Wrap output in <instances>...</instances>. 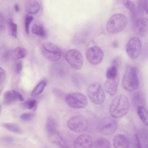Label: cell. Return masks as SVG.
<instances>
[{
	"label": "cell",
	"mask_w": 148,
	"mask_h": 148,
	"mask_svg": "<svg viewBox=\"0 0 148 148\" xmlns=\"http://www.w3.org/2000/svg\"><path fill=\"white\" fill-rule=\"evenodd\" d=\"M130 108V103L127 97L123 94H120L116 96L112 101L109 112L113 117L119 118L126 115Z\"/></svg>",
	"instance_id": "obj_1"
},
{
	"label": "cell",
	"mask_w": 148,
	"mask_h": 148,
	"mask_svg": "<svg viewBox=\"0 0 148 148\" xmlns=\"http://www.w3.org/2000/svg\"><path fill=\"white\" fill-rule=\"evenodd\" d=\"M139 85L137 68L135 66L129 65L126 67L122 80V85L126 90L132 92L138 88Z\"/></svg>",
	"instance_id": "obj_2"
},
{
	"label": "cell",
	"mask_w": 148,
	"mask_h": 148,
	"mask_svg": "<svg viewBox=\"0 0 148 148\" xmlns=\"http://www.w3.org/2000/svg\"><path fill=\"white\" fill-rule=\"evenodd\" d=\"M127 23V18L125 15L120 13L114 14L108 21L106 26V30L110 34H118L124 29Z\"/></svg>",
	"instance_id": "obj_3"
},
{
	"label": "cell",
	"mask_w": 148,
	"mask_h": 148,
	"mask_svg": "<svg viewBox=\"0 0 148 148\" xmlns=\"http://www.w3.org/2000/svg\"><path fill=\"white\" fill-rule=\"evenodd\" d=\"M87 94L91 101L97 105L102 104L105 101L104 91L101 85L98 82H93L89 86Z\"/></svg>",
	"instance_id": "obj_4"
},
{
	"label": "cell",
	"mask_w": 148,
	"mask_h": 148,
	"mask_svg": "<svg viewBox=\"0 0 148 148\" xmlns=\"http://www.w3.org/2000/svg\"><path fill=\"white\" fill-rule=\"evenodd\" d=\"M67 125L71 130L77 133L86 131L89 127L87 120L81 115H77L71 117L68 121Z\"/></svg>",
	"instance_id": "obj_5"
},
{
	"label": "cell",
	"mask_w": 148,
	"mask_h": 148,
	"mask_svg": "<svg viewBox=\"0 0 148 148\" xmlns=\"http://www.w3.org/2000/svg\"><path fill=\"white\" fill-rule=\"evenodd\" d=\"M42 54L48 60L52 61L59 60L61 56V52L55 44L49 42H44L41 45Z\"/></svg>",
	"instance_id": "obj_6"
},
{
	"label": "cell",
	"mask_w": 148,
	"mask_h": 148,
	"mask_svg": "<svg viewBox=\"0 0 148 148\" xmlns=\"http://www.w3.org/2000/svg\"><path fill=\"white\" fill-rule=\"evenodd\" d=\"M65 99L67 104L73 108H84L88 104L86 97L80 92H73L68 94L66 95Z\"/></svg>",
	"instance_id": "obj_7"
},
{
	"label": "cell",
	"mask_w": 148,
	"mask_h": 148,
	"mask_svg": "<svg viewBox=\"0 0 148 148\" xmlns=\"http://www.w3.org/2000/svg\"><path fill=\"white\" fill-rule=\"evenodd\" d=\"M117 128L116 121L113 118L110 116L102 119L99 122L98 129L99 132L106 136L113 134Z\"/></svg>",
	"instance_id": "obj_8"
},
{
	"label": "cell",
	"mask_w": 148,
	"mask_h": 148,
	"mask_svg": "<svg viewBox=\"0 0 148 148\" xmlns=\"http://www.w3.org/2000/svg\"><path fill=\"white\" fill-rule=\"evenodd\" d=\"M65 58L66 62L73 69L80 70L82 67L83 58L81 53L77 50L71 49L66 53Z\"/></svg>",
	"instance_id": "obj_9"
},
{
	"label": "cell",
	"mask_w": 148,
	"mask_h": 148,
	"mask_svg": "<svg viewBox=\"0 0 148 148\" xmlns=\"http://www.w3.org/2000/svg\"><path fill=\"white\" fill-rule=\"evenodd\" d=\"M142 45L140 39L136 37L131 38L128 41L126 50L129 57L132 60L137 58L142 50Z\"/></svg>",
	"instance_id": "obj_10"
},
{
	"label": "cell",
	"mask_w": 148,
	"mask_h": 148,
	"mask_svg": "<svg viewBox=\"0 0 148 148\" xmlns=\"http://www.w3.org/2000/svg\"><path fill=\"white\" fill-rule=\"evenodd\" d=\"M86 56L87 60L91 64L96 65L102 60L104 53L103 50L99 47L93 46L87 50Z\"/></svg>",
	"instance_id": "obj_11"
},
{
	"label": "cell",
	"mask_w": 148,
	"mask_h": 148,
	"mask_svg": "<svg viewBox=\"0 0 148 148\" xmlns=\"http://www.w3.org/2000/svg\"><path fill=\"white\" fill-rule=\"evenodd\" d=\"M132 29L137 35L144 36L148 35V18L140 17L133 21Z\"/></svg>",
	"instance_id": "obj_12"
},
{
	"label": "cell",
	"mask_w": 148,
	"mask_h": 148,
	"mask_svg": "<svg viewBox=\"0 0 148 148\" xmlns=\"http://www.w3.org/2000/svg\"><path fill=\"white\" fill-rule=\"evenodd\" d=\"M27 53L26 50L25 48L17 47L14 49L6 51L3 54L2 57L6 60L11 59L16 60L25 57Z\"/></svg>",
	"instance_id": "obj_13"
},
{
	"label": "cell",
	"mask_w": 148,
	"mask_h": 148,
	"mask_svg": "<svg viewBox=\"0 0 148 148\" xmlns=\"http://www.w3.org/2000/svg\"><path fill=\"white\" fill-rule=\"evenodd\" d=\"M92 145V140L89 135L84 134L79 135L73 143L74 148H91Z\"/></svg>",
	"instance_id": "obj_14"
},
{
	"label": "cell",
	"mask_w": 148,
	"mask_h": 148,
	"mask_svg": "<svg viewBox=\"0 0 148 148\" xmlns=\"http://www.w3.org/2000/svg\"><path fill=\"white\" fill-rule=\"evenodd\" d=\"M119 79V77L114 79H107L104 84V88L108 94L111 96H113L116 94Z\"/></svg>",
	"instance_id": "obj_15"
},
{
	"label": "cell",
	"mask_w": 148,
	"mask_h": 148,
	"mask_svg": "<svg viewBox=\"0 0 148 148\" xmlns=\"http://www.w3.org/2000/svg\"><path fill=\"white\" fill-rule=\"evenodd\" d=\"M113 145L115 148H129V145L126 137L121 134H117L114 136Z\"/></svg>",
	"instance_id": "obj_16"
},
{
	"label": "cell",
	"mask_w": 148,
	"mask_h": 148,
	"mask_svg": "<svg viewBox=\"0 0 148 148\" xmlns=\"http://www.w3.org/2000/svg\"><path fill=\"white\" fill-rule=\"evenodd\" d=\"M26 11L31 14H35L39 11L40 6L38 1L35 0L27 1L25 4Z\"/></svg>",
	"instance_id": "obj_17"
},
{
	"label": "cell",
	"mask_w": 148,
	"mask_h": 148,
	"mask_svg": "<svg viewBox=\"0 0 148 148\" xmlns=\"http://www.w3.org/2000/svg\"><path fill=\"white\" fill-rule=\"evenodd\" d=\"M53 141L60 148H69L65 142L57 132L50 134Z\"/></svg>",
	"instance_id": "obj_18"
},
{
	"label": "cell",
	"mask_w": 148,
	"mask_h": 148,
	"mask_svg": "<svg viewBox=\"0 0 148 148\" xmlns=\"http://www.w3.org/2000/svg\"><path fill=\"white\" fill-rule=\"evenodd\" d=\"M124 5L129 11L132 18L133 21L136 19V10L134 3L130 0H126L123 1Z\"/></svg>",
	"instance_id": "obj_19"
},
{
	"label": "cell",
	"mask_w": 148,
	"mask_h": 148,
	"mask_svg": "<svg viewBox=\"0 0 148 148\" xmlns=\"http://www.w3.org/2000/svg\"><path fill=\"white\" fill-rule=\"evenodd\" d=\"M32 32L42 38L46 36L47 33L44 27L40 24H34L32 28Z\"/></svg>",
	"instance_id": "obj_20"
},
{
	"label": "cell",
	"mask_w": 148,
	"mask_h": 148,
	"mask_svg": "<svg viewBox=\"0 0 148 148\" xmlns=\"http://www.w3.org/2000/svg\"><path fill=\"white\" fill-rule=\"evenodd\" d=\"M56 123L55 120L51 117H49L46 124L47 130L49 134H53L57 132Z\"/></svg>",
	"instance_id": "obj_21"
},
{
	"label": "cell",
	"mask_w": 148,
	"mask_h": 148,
	"mask_svg": "<svg viewBox=\"0 0 148 148\" xmlns=\"http://www.w3.org/2000/svg\"><path fill=\"white\" fill-rule=\"evenodd\" d=\"M138 113L143 123L148 126V111L143 106H139L137 108Z\"/></svg>",
	"instance_id": "obj_22"
},
{
	"label": "cell",
	"mask_w": 148,
	"mask_h": 148,
	"mask_svg": "<svg viewBox=\"0 0 148 148\" xmlns=\"http://www.w3.org/2000/svg\"><path fill=\"white\" fill-rule=\"evenodd\" d=\"M118 68L117 66L113 64L109 67L106 72V75L107 79H114L119 77Z\"/></svg>",
	"instance_id": "obj_23"
},
{
	"label": "cell",
	"mask_w": 148,
	"mask_h": 148,
	"mask_svg": "<svg viewBox=\"0 0 148 148\" xmlns=\"http://www.w3.org/2000/svg\"><path fill=\"white\" fill-rule=\"evenodd\" d=\"M47 84V82L43 80L40 82L32 90L31 95L32 97L36 96L42 93Z\"/></svg>",
	"instance_id": "obj_24"
},
{
	"label": "cell",
	"mask_w": 148,
	"mask_h": 148,
	"mask_svg": "<svg viewBox=\"0 0 148 148\" xmlns=\"http://www.w3.org/2000/svg\"><path fill=\"white\" fill-rule=\"evenodd\" d=\"M94 148H110L109 141L107 139L102 137L97 139L94 144Z\"/></svg>",
	"instance_id": "obj_25"
},
{
	"label": "cell",
	"mask_w": 148,
	"mask_h": 148,
	"mask_svg": "<svg viewBox=\"0 0 148 148\" xmlns=\"http://www.w3.org/2000/svg\"><path fill=\"white\" fill-rule=\"evenodd\" d=\"M7 23L8 26L9 34L14 38L17 37V24L13 22L12 19H8Z\"/></svg>",
	"instance_id": "obj_26"
},
{
	"label": "cell",
	"mask_w": 148,
	"mask_h": 148,
	"mask_svg": "<svg viewBox=\"0 0 148 148\" xmlns=\"http://www.w3.org/2000/svg\"><path fill=\"white\" fill-rule=\"evenodd\" d=\"M3 127L7 130L15 133L21 134L22 131L17 125L13 123H5L3 124Z\"/></svg>",
	"instance_id": "obj_27"
},
{
	"label": "cell",
	"mask_w": 148,
	"mask_h": 148,
	"mask_svg": "<svg viewBox=\"0 0 148 148\" xmlns=\"http://www.w3.org/2000/svg\"><path fill=\"white\" fill-rule=\"evenodd\" d=\"M4 102L6 104H10L16 101L12 91L8 90L5 92L3 94Z\"/></svg>",
	"instance_id": "obj_28"
},
{
	"label": "cell",
	"mask_w": 148,
	"mask_h": 148,
	"mask_svg": "<svg viewBox=\"0 0 148 148\" xmlns=\"http://www.w3.org/2000/svg\"><path fill=\"white\" fill-rule=\"evenodd\" d=\"M23 106L29 109L36 110L37 106L36 101L34 99H30L24 103Z\"/></svg>",
	"instance_id": "obj_29"
},
{
	"label": "cell",
	"mask_w": 148,
	"mask_h": 148,
	"mask_svg": "<svg viewBox=\"0 0 148 148\" xmlns=\"http://www.w3.org/2000/svg\"><path fill=\"white\" fill-rule=\"evenodd\" d=\"M33 17L31 15H27L25 17V31L27 34L29 33V25L33 21Z\"/></svg>",
	"instance_id": "obj_30"
},
{
	"label": "cell",
	"mask_w": 148,
	"mask_h": 148,
	"mask_svg": "<svg viewBox=\"0 0 148 148\" xmlns=\"http://www.w3.org/2000/svg\"><path fill=\"white\" fill-rule=\"evenodd\" d=\"M34 116V114L31 112H26L22 114L20 116L21 120L27 121L32 119Z\"/></svg>",
	"instance_id": "obj_31"
},
{
	"label": "cell",
	"mask_w": 148,
	"mask_h": 148,
	"mask_svg": "<svg viewBox=\"0 0 148 148\" xmlns=\"http://www.w3.org/2000/svg\"><path fill=\"white\" fill-rule=\"evenodd\" d=\"M23 69V62L21 60L17 61L15 65L14 70L16 74L20 73Z\"/></svg>",
	"instance_id": "obj_32"
},
{
	"label": "cell",
	"mask_w": 148,
	"mask_h": 148,
	"mask_svg": "<svg viewBox=\"0 0 148 148\" xmlns=\"http://www.w3.org/2000/svg\"><path fill=\"white\" fill-rule=\"evenodd\" d=\"M138 12L140 15L144 13L145 10L144 0H139L138 2Z\"/></svg>",
	"instance_id": "obj_33"
},
{
	"label": "cell",
	"mask_w": 148,
	"mask_h": 148,
	"mask_svg": "<svg viewBox=\"0 0 148 148\" xmlns=\"http://www.w3.org/2000/svg\"><path fill=\"white\" fill-rule=\"evenodd\" d=\"M12 91L16 100L20 101H24V98L21 93L14 90H13Z\"/></svg>",
	"instance_id": "obj_34"
},
{
	"label": "cell",
	"mask_w": 148,
	"mask_h": 148,
	"mask_svg": "<svg viewBox=\"0 0 148 148\" xmlns=\"http://www.w3.org/2000/svg\"><path fill=\"white\" fill-rule=\"evenodd\" d=\"M0 87L1 88L2 85H3L4 82L5 78V74L4 70L1 67L0 69Z\"/></svg>",
	"instance_id": "obj_35"
},
{
	"label": "cell",
	"mask_w": 148,
	"mask_h": 148,
	"mask_svg": "<svg viewBox=\"0 0 148 148\" xmlns=\"http://www.w3.org/2000/svg\"><path fill=\"white\" fill-rule=\"evenodd\" d=\"M134 141L136 148H142L138 137L137 135L135 134L134 135Z\"/></svg>",
	"instance_id": "obj_36"
},
{
	"label": "cell",
	"mask_w": 148,
	"mask_h": 148,
	"mask_svg": "<svg viewBox=\"0 0 148 148\" xmlns=\"http://www.w3.org/2000/svg\"><path fill=\"white\" fill-rule=\"evenodd\" d=\"M52 91L53 93L57 96L60 97L62 96L63 92L60 90L55 88L53 89Z\"/></svg>",
	"instance_id": "obj_37"
},
{
	"label": "cell",
	"mask_w": 148,
	"mask_h": 148,
	"mask_svg": "<svg viewBox=\"0 0 148 148\" xmlns=\"http://www.w3.org/2000/svg\"><path fill=\"white\" fill-rule=\"evenodd\" d=\"M145 11L148 15V0H144Z\"/></svg>",
	"instance_id": "obj_38"
},
{
	"label": "cell",
	"mask_w": 148,
	"mask_h": 148,
	"mask_svg": "<svg viewBox=\"0 0 148 148\" xmlns=\"http://www.w3.org/2000/svg\"><path fill=\"white\" fill-rule=\"evenodd\" d=\"M4 140L5 141L9 143L11 142L13 140V138L12 137L9 136L5 138Z\"/></svg>",
	"instance_id": "obj_39"
},
{
	"label": "cell",
	"mask_w": 148,
	"mask_h": 148,
	"mask_svg": "<svg viewBox=\"0 0 148 148\" xmlns=\"http://www.w3.org/2000/svg\"><path fill=\"white\" fill-rule=\"evenodd\" d=\"M14 8L16 12H18L20 10L19 7V5H18L17 3H16L14 4Z\"/></svg>",
	"instance_id": "obj_40"
}]
</instances>
